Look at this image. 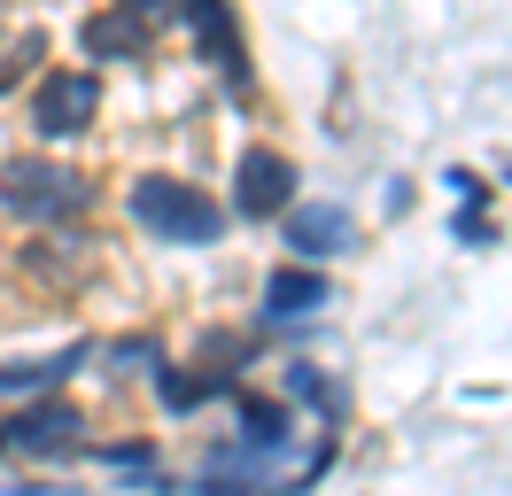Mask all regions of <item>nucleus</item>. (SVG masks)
<instances>
[{"mask_svg":"<svg viewBox=\"0 0 512 496\" xmlns=\"http://www.w3.org/2000/svg\"><path fill=\"white\" fill-rule=\"evenodd\" d=\"M125 210H132V225H140L148 241H171V248H202V241H218V233H225V210L194 179H171V171L132 179Z\"/></svg>","mask_w":512,"mask_h":496,"instance_id":"1","label":"nucleus"},{"mask_svg":"<svg viewBox=\"0 0 512 496\" xmlns=\"http://www.w3.org/2000/svg\"><path fill=\"white\" fill-rule=\"evenodd\" d=\"M94 202V179H78L70 163H47V155H8L0 163V210L24 217V225H47V217H70Z\"/></svg>","mask_w":512,"mask_h":496,"instance_id":"2","label":"nucleus"},{"mask_svg":"<svg viewBox=\"0 0 512 496\" xmlns=\"http://www.w3.org/2000/svg\"><path fill=\"white\" fill-rule=\"evenodd\" d=\"M179 16L194 24V55L210 62L233 93H249V39H241L233 0H179Z\"/></svg>","mask_w":512,"mask_h":496,"instance_id":"3","label":"nucleus"},{"mask_svg":"<svg viewBox=\"0 0 512 496\" xmlns=\"http://www.w3.org/2000/svg\"><path fill=\"white\" fill-rule=\"evenodd\" d=\"M78 411L70 403H24V411H8L0 419V458H55V450H70L78 442Z\"/></svg>","mask_w":512,"mask_h":496,"instance_id":"4","label":"nucleus"},{"mask_svg":"<svg viewBox=\"0 0 512 496\" xmlns=\"http://www.w3.org/2000/svg\"><path fill=\"white\" fill-rule=\"evenodd\" d=\"M101 109V86H94V70H55L47 86L32 93V124L47 132V140H70V132H86Z\"/></svg>","mask_w":512,"mask_h":496,"instance_id":"5","label":"nucleus"},{"mask_svg":"<svg viewBox=\"0 0 512 496\" xmlns=\"http://www.w3.org/2000/svg\"><path fill=\"white\" fill-rule=\"evenodd\" d=\"M295 202V163L272 148H249L241 155V179H233V210L241 217H280Z\"/></svg>","mask_w":512,"mask_h":496,"instance_id":"6","label":"nucleus"},{"mask_svg":"<svg viewBox=\"0 0 512 496\" xmlns=\"http://www.w3.org/2000/svg\"><path fill=\"white\" fill-rule=\"evenodd\" d=\"M288 217V248L303 256V264H319V256H342V248L357 241V217L342 210V202H303V210H280Z\"/></svg>","mask_w":512,"mask_h":496,"instance_id":"7","label":"nucleus"},{"mask_svg":"<svg viewBox=\"0 0 512 496\" xmlns=\"http://www.w3.org/2000/svg\"><path fill=\"white\" fill-rule=\"evenodd\" d=\"M319 303H334L319 264H280V272L264 279V310H272V318H311Z\"/></svg>","mask_w":512,"mask_h":496,"instance_id":"8","label":"nucleus"},{"mask_svg":"<svg viewBox=\"0 0 512 496\" xmlns=\"http://www.w3.org/2000/svg\"><path fill=\"white\" fill-rule=\"evenodd\" d=\"M94 357V341H70V349H55V357H24V365H0V396H39V388H55V380H70V372Z\"/></svg>","mask_w":512,"mask_h":496,"instance_id":"9","label":"nucleus"},{"mask_svg":"<svg viewBox=\"0 0 512 496\" xmlns=\"http://www.w3.org/2000/svg\"><path fill=\"white\" fill-rule=\"evenodd\" d=\"M78 47H86V55H101V62H132L140 47H148V31L132 24L125 8H109V16H86V31H78Z\"/></svg>","mask_w":512,"mask_h":496,"instance_id":"10","label":"nucleus"},{"mask_svg":"<svg viewBox=\"0 0 512 496\" xmlns=\"http://www.w3.org/2000/svg\"><path fill=\"white\" fill-rule=\"evenodd\" d=\"M148 372H156V388H163L171 411H194V403H210L225 388V372H179V365H148Z\"/></svg>","mask_w":512,"mask_h":496,"instance_id":"11","label":"nucleus"},{"mask_svg":"<svg viewBox=\"0 0 512 496\" xmlns=\"http://www.w3.org/2000/svg\"><path fill=\"white\" fill-rule=\"evenodd\" d=\"M288 403H241V442H249V450H288Z\"/></svg>","mask_w":512,"mask_h":496,"instance_id":"12","label":"nucleus"},{"mask_svg":"<svg viewBox=\"0 0 512 496\" xmlns=\"http://www.w3.org/2000/svg\"><path fill=\"white\" fill-rule=\"evenodd\" d=\"M117 8H125V16H132L140 31H163L171 16H179V0H117Z\"/></svg>","mask_w":512,"mask_h":496,"instance_id":"13","label":"nucleus"},{"mask_svg":"<svg viewBox=\"0 0 512 496\" xmlns=\"http://www.w3.org/2000/svg\"><path fill=\"white\" fill-rule=\"evenodd\" d=\"M32 55H39V39H16V47H0V86H16V78L32 70Z\"/></svg>","mask_w":512,"mask_h":496,"instance_id":"14","label":"nucleus"}]
</instances>
